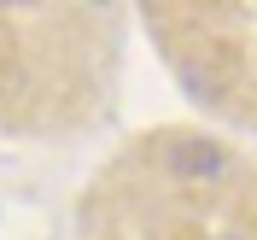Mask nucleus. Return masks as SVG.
<instances>
[{"instance_id":"obj_1","label":"nucleus","mask_w":257,"mask_h":240,"mask_svg":"<svg viewBox=\"0 0 257 240\" xmlns=\"http://www.w3.org/2000/svg\"><path fill=\"white\" fill-rule=\"evenodd\" d=\"M164 164H170V176H181V182H210V176L228 170V152L210 146V141H193V135H176Z\"/></svg>"}]
</instances>
